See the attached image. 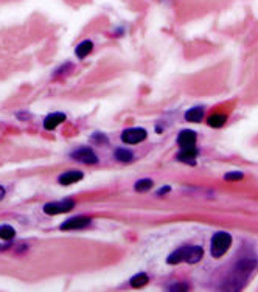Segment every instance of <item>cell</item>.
<instances>
[{
    "label": "cell",
    "mask_w": 258,
    "mask_h": 292,
    "mask_svg": "<svg viewBox=\"0 0 258 292\" xmlns=\"http://www.w3.org/2000/svg\"><path fill=\"white\" fill-rule=\"evenodd\" d=\"M257 266H258V263L254 258H243L238 261V264L232 270L230 281H229V283H235L233 289H241L246 281L249 280V277L252 275V272L255 270Z\"/></svg>",
    "instance_id": "cell-1"
},
{
    "label": "cell",
    "mask_w": 258,
    "mask_h": 292,
    "mask_svg": "<svg viewBox=\"0 0 258 292\" xmlns=\"http://www.w3.org/2000/svg\"><path fill=\"white\" fill-rule=\"evenodd\" d=\"M204 257V250L199 246H185L176 250L174 254L168 257V264H177V263H188V264H194V263L201 261Z\"/></svg>",
    "instance_id": "cell-2"
},
{
    "label": "cell",
    "mask_w": 258,
    "mask_h": 292,
    "mask_svg": "<svg viewBox=\"0 0 258 292\" xmlns=\"http://www.w3.org/2000/svg\"><path fill=\"white\" fill-rule=\"evenodd\" d=\"M232 246V236L227 232H218L212 238V257L221 258Z\"/></svg>",
    "instance_id": "cell-3"
},
{
    "label": "cell",
    "mask_w": 258,
    "mask_h": 292,
    "mask_svg": "<svg viewBox=\"0 0 258 292\" xmlns=\"http://www.w3.org/2000/svg\"><path fill=\"white\" fill-rule=\"evenodd\" d=\"M75 207V202L72 199H65V201H59V202H50L44 205V213L45 215H61V213L70 211Z\"/></svg>",
    "instance_id": "cell-4"
},
{
    "label": "cell",
    "mask_w": 258,
    "mask_h": 292,
    "mask_svg": "<svg viewBox=\"0 0 258 292\" xmlns=\"http://www.w3.org/2000/svg\"><path fill=\"white\" fill-rule=\"evenodd\" d=\"M146 139V131L145 129H138V128H132V129H126L122 134V140L126 145H135L140 143Z\"/></svg>",
    "instance_id": "cell-5"
},
{
    "label": "cell",
    "mask_w": 258,
    "mask_h": 292,
    "mask_svg": "<svg viewBox=\"0 0 258 292\" xmlns=\"http://www.w3.org/2000/svg\"><path fill=\"white\" fill-rule=\"evenodd\" d=\"M89 224H91V218L87 216H76V218H70L65 222L61 224L63 230H79V229H86Z\"/></svg>",
    "instance_id": "cell-6"
},
{
    "label": "cell",
    "mask_w": 258,
    "mask_h": 292,
    "mask_svg": "<svg viewBox=\"0 0 258 292\" xmlns=\"http://www.w3.org/2000/svg\"><path fill=\"white\" fill-rule=\"evenodd\" d=\"M72 157L81 163H87V165H94L98 163V157L95 155V152L91 148H81L72 154Z\"/></svg>",
    "instance_id": "cell-7"
},
{
    "label": "cell",
    "mask_w": 258,
    "mask_h": 292,
    "mask_svg": "<svg viewBox=\"0 0 258 292\" xmlns=\"http://www.w3.org/2000/svg\"><path fill=\"white\" fill-rule=\"evenodd\" d=\"M177 145L181 146V149L182 148H193L196 145V134L190 129L182 131L179 134V137H177Z\"/></svg>",
    "instance_id": "cell-8"
},
{
    "label": "cell",
    "mask_w": 258,
    "mask_h": 292,
    "mask_svg": "<svg viewBox=\"0 0 258 292\" xmlns=\"http://www.w3.org/2000/svg\"><path fill=\"white\" fill-rule=\"evenodd\" d=\"M65 121V115L61 114V112H56V114H52V115H48L47 118L44 120V128L47 131H53L56 126H59L61 123Z\"/></svg>",
    "instance_id": "cell-9"
},
{
    "label": "cell",
    "mask_w": 258,
    "mask_h": 292,
    "mask_svg": "<svg viewBox=\"0 0 258 292\" xmlns=\"http://www.w3.org/2000/svg\"><path fill=\"white\" fill-rule=\"evenodd\" d=\"M83 179V173H79V171H67L64 174H61L59 176V183L61 185H72V183H76Z\"/></svg>",
    "instance_id": "cell-10"
},
{
    "label": "cell",
    "mask_w": 258,
    "mask_h": 292,
    "mask_svg": "<svg viewBox=\"0 0 258 292\" xmlns=\"http://www.w3.org/2000/svg\"><path fill=\"white\" fill-rule=\"evenodd\" d=\"M196 155H197V149L194 148H182V151L177 154V160H181V162H185V163H194V159H196Z\"/></svg>",
    "instance_id": "cell-11"
},
{
    "label": "cell",
    "mask_w": 258,
    "mask_h": 292,
    "mask_svg": "<svg viewBox=\"0 0 258 292\" xmlns=\"http://www.w3.org/2000/svg\"><path fill=\"white\" fill-rule=\"evenodd\" d=\"M204 118V111L201 108H193L185 114V120L192 123H199Z\"/></svg>",
    "instance_id": "cell-12"
},
{
    "label": "cell",
    "mask_w": 258,
    "mask_h": 292,
    "mask_svg": "<svg viewBox=\"0 0 258 292\" xmlns=\"http://www.w3.org/2000/svg\"><path fill=\"white\" fill-rule=\"evenodd\" d=\"M92 48H94V44L91 41H84L76 47V56L79 58V59H83V58H86L89 53L92 52Z\"/></svg>",
    "instance_id": "cell-13"
},
{
    "label": "cell",
    "mask_w": 258,
    "mask_h": 292,
    "mask_svg": "<svg viewBox=\"0 0 258 292\" xmlns=\"http://www.w3.org/2000/svg\"><path fill=\"white\" fill-rule=\"evenodd\" d=\"M207 123H208V126H212V128H223L224 123H226V115L215 114L207 120Z\"/></svg>",
    "instance_id": "cell-14"
},
{
    "label": "cell",
    "mask_w": 258,
    "mask_h": 292,
    "mask_svg": "<svg viewBox=\"0 0 258 292\" xmlns=\"http://www.w3.org/2000/svg\"><path fill=\"white\" fill-rule=\"evenodd\" d=\"M151 188H153V180L151 179H142L134 185V190L138 191V193H145V191L151 190Z\"/></svg>",
    "instance_id": "cell-15"
},
{
    "label": "cell",
    "mask_w": 258,
    "mask_h": 292,
    "mask_svg": "<svg viewBox=\"0 0 258 292\" xmlns=\"http://www.w3.org/2000/svg\"><path fill=\"white\" fill-rule=\"evenodd\" d=\"M132 152L131 151H128V149H117L115 151V159L117 160H120V162H131L132 160Z\"/></svg>",
    "instance_id": "cell-16"
},
{
    "label": "cell",
    "mask_w": 258,
    "mask_h": 292,
    "mask_svg": "<svg viewBox=\"0 0 258 292\" xmlns=\"http://www.w3.org/2000/svg\"><path fill=\"white\" fill-rule=\"evenodd\" d=\"M14 235H16V230L11 226H2V227H0V238H2V239L9 241L11 238H14Z\"/></svg>",
    "instance_id": "cell-17"
},
{
    "label": "cell",
    "mask_w": 258,
    "mask_h": 292,
    "mask_svg": "<svg viewBox=\"0 0 258 292\" xmlns=\"http://www.w3.org/2000/svg\"><path fill=\"white\" fill-rule=\"evenodd\" d=\"M148 283V275L146 274H138L131 278V286L132 288H142Z\"/></svg>",
    "instance_id": "cell-18"
},
{
    "label": "cell",
    "mask_w": 258,
    "mask_h": 292,
    "mask_svg": "<svg viewBox=\"0 0 258 292\" xmlns=\"http://www.w3.org/2000/svg\"><path fill=\"white\" fill-rule=\"evenodd\" d=\"M224 179L226 180H240V179H243V174L241 173H229V174H226Z\"/></svg>",
    "instance_id": "cell-19"
},
{
    "label": "cell",
    "mask_w": 258,
    "mask_h": 292,
    "mask_svg": "<svg viewBox=\"0 0 258 292\" xmlns=\"http://www.w3.org/2000/svg\"><path fill=\"white\" fill-rule=\"evenodd\" d=\"M188 289H190L188 285H173V286H170V291H188Z\"/></svg>",
    "instance_id": "cell-20"
},
{
    "label": "cell",
    "mask_w": 258,
    "mask_h": 292,
    "mask_svg": "<svg viewBox=\"0 0 258 292\" xmlns=\"http://www.w3.org/2000/svg\"><path fill=\"white\" fill-rule=\"evenodd\" d=\"M168 191H170V187H165V188H162V190H159L157 194H163V193H168Z\"/></svg>",
    "instance_id": "cell-21"
},
{
    "label": "cell",
    "mask_w": 258,
    "mask_h": 292,
    "mask_svg": "<svg viewBox=\"0 0 258 292\" xmlns=\"http://www.w3.org/2000/svg\"><path fill=\"white\" fill-rule=\"evenodd\" d=\"M3 198H5V188L0 187V201H2Z\"/></svg>",
    "instance_id": "cell-22"
}]
</instances>
